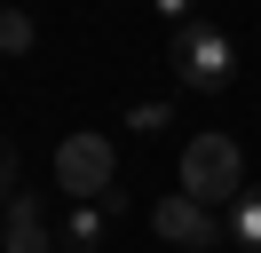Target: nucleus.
I'll return each instance as SVG.
<instances>
[{
	"label": "nucleus",
	"mask_w": 261,
	"mask_h": 253,
	"mask_svg": "<svg viewBox=\"0 0 261 253\" xmlns=\"http://www.w3.org/2000/svg\"><path fill=\"white\" fill-rule=\"evenodd\" d=\"M238 190H245V150L229 135H190L182 142V198H198V206H214V214H229L238 206Z\"/></svg>",
	"instance_id": "nucleus-1"
},
{
	"label": "nucleus",
	"mask_w": 261,
	"mask_h": 253,
	"mask_svg": "<svg viewBox=\"0 0 261 253\" xmlns=\"http://www.w3.org/2000/svg\"><path fill=\"white\" fill-rule=\"evenodd\" d=\"M111 182H119V150H111V135L80 127V135L56 142V190H71V206H80V198H103Z\"/></svg>",
	"instance_id": "nucleus-2"
},
{
	"label": "nucleus",
	"mask_w": 261,
	"mask_h": 253,
	"mask_svg": "<svg viewBox=\"0 0 261 253\" xmlns=\"http://www.w3.org/2000/svg\"><path fill=\"white\" fill-rule=\"evenodd\" d=\"M174 79L198 87V95H222L229 79H238V47H229V32L182 24V32H174Z\"/></svg>",
	"instance_id": "nucleus-3"
},
{
	"label": "nucleus",
	"mask_w": 261,
	"mask_h": 253,
	"mask_svg": "<svg viewBox=\"0 0 261 253\" xmlns=\"http://www.w3.org/2000/svg\"><path fill=\"white\" fill-rule=\"evenodd\" d=\"M150 230H159L166 245H182V253H214V245H222V214L198 206V198H182V190L150 206Z\"/></svg>",
	"instance_id": "nucleus-4"
},
{
	"label": "nucleus",
	"mask_w": 261,
	"mask_h": 253,
	"mask_svg": "<svg viewBox=\"0 0 261 253\" xmlns=\"http://www.w3.org/2000/svg\"><path fill=\"white\" fill-rule=\"evenodd\" d=\"M0 253H48V214H40L32 190H16L0 206Z\"/></svg>",
	"instance_id": "nucleus-5"
},
{
	"label": "nucleus",
	"mask_w": 261,
	"mask_h": 253,
	"mask_svg": "<svg viewBox=\"0 0 261 253\" xmlns=\"http://www.w3.org/2000/svg\"><path fill=\"white\" fill-rule=\"evenodd\" d=\"M119 214H127V190H103V198H80V206H71L64 230H71V245H95V237L111 230Z\"/></svg>",
	"instance_id": "nucleus-6"
},
{
	"label": "nucleus",
	"mask_w": 261,
	"mask_h": 253,
	"mask_svg": "<svg viewBox=\"0 0 261 253\" xmlns=\"http://www.w3.org/2000/svg\"><path fill=\"white\" fill-rule=\"evenodd\" d=\"M222 237L238 253H261V190H238V206L222 214Z\"/></svg>",
	"instance_id": "nucleus-7"
},
{
	"label": "nucleus",
	"mask_w": 261,
	"mask_h": 253,
	"mask_svg": "<svg viewBox=\"0 0 261 253\" xmlns=\"http://www.w3.org/2000/svg\"><path fill=\"white\" fill-rule=\"evenodd\" d=\"M32 40H40V24L24 8H0V56H32Z\"/></svg>",
	"instance_id": "nucleus-8"
},
{
	"label": "nucleus",
	"mask_w": 261,
	"mask_h": 253,
	"mask_svg": "<svg viewBox=\"0 0 261 253\" xmlns=\"http://www.w3.org/2000/svg\"><path fill=\"white\" fill-rule=\"evenodd\" d=\"M127 127H135L143 142H150V135H166V127H174V103H135V111H127Z\"/></svg>",
	"instance_id": "nucleus-9"
},
{
	"label": "nucleus",
	"mask_w": 261,
	"mask_h": 253,
	"mask_svg": "<svg viewBox=\"0 0 261 253\" xmlns=\"http://www.w3.org/2000/svg\"><path fill=\"white\" fill-rule=\"evenodd\" d=\"M150 8H159L166 24H190V0H150Z\"/></svg>",
	"instance_id": "nucleus-10"
},
{
	"label": "nucleus",
	"mask_w": 261,
	"mask_h": 253,
	"mask_svg": "<svg viewBox=\"0 0 261 253\" xmlns=\"http://www.w3.org/2000/svg\"><path fill=\"white\" fill-rule=\"evenodd\" d=\"M16 198V166H8V150H0V206Z\"/></svg>",
	"instance_id": "nucleus-11"
},
{
	"label": "nucleus",
	"mask_w": 261,
	"mask_h": 253,
	"mask_svg": "<svg viewBox=\"0 0 261 253\" xmlns=\"http://www.w3.org/2000/svg\"><path fill=\"white\" fill-rule=\"evenodd\" d=\"M0 8H8V0H0Z\"/></svg>",
	"instance_id": "nucleus-12"
}]
</instances>
